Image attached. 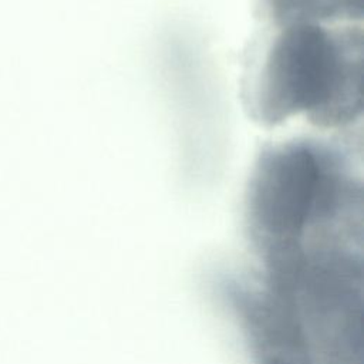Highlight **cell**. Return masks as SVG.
I'll list each match as a JSON object with an SVG mask.
<instances>
[{
	"mask_svg": "<svg viewBox=\"0 0 364 364\" xmlns=\"http://www.w3.org/2000/svg\"><path fill=\"white\" fill-rule=\"evenodd\" d=\"M361 173L340 145L294 138L267 145L252 169L246 208L272 256L353 240L361 230Z\"/></svg>",
	"mask_w": 364,
	"mask_h": 364,
	"instance_id": "cell-1",
	"label": "cell"
},
{
	"mask_svg": "<svg viewBox=\"0 0 364 364\" xmlns=\"http://www.w3.org/2000/svg\"><path fill=\"white\" fill-rule=\"evenodd\" d=\"M361 65L360 27L283 26L256 81L253 115L266 125L294 115L323 128L348 125L361 114Z\"/></svg>",
	"mask_w": 364,
	"mask_h": 364,
	"instance_id": "cell-2",
	"label": "cell"
},
{
	"mask_svg": "<svg viewBox=\"0 0 364 364\" xmlns=\"http://www.w3.org/2000/svg\"><path fill=\"white\" fill-rule=\"evenodd\" d=\"M276 26L361 20L363 0H264Z\"/></svg>",
	"mask_w": 364,
	"mask_h": 364,
	"instance_id": "cell-3",
	"label": "cell"
}]
</instances>
